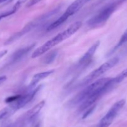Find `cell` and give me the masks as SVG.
I'll return each mask as SVG.
<instances>
[{
	"mask_svg": "<svg viewBox=\"0 0 127 127\" xmlns=\"http://www.w3.org/2000/svg\"><path fill=\"white\" fill-rule=\"evenodd\" d=\"M82 24L83 23L81 21H77V22L73 23L65 31L57 34V35L47 41L44 44L38 47L37 49H36L32 54V58H37V57L44 54L46 52L49 51V50H50L51 48L54 47L55 46L66 40L67 38H69L71 36L74 34L81 28Z\"/></svg>",
	"mask_w": 127,
	"mask_h": 127,
	"instance_id": "1",
	"label": "cell"
},
{
	"mask_svg": "<svg viewBox=\"0 0 127 127\" xmlns=\"http://www.w3.org/2000/svg\"><path fill=\"white\" fill-rule=\"evenodd\" d=\"M127 0H115L103 7L97 14L93 16L87 22V24L92 29L97 28L103 26L110 18L119 6Z\"/></svg>",
	"mask_w": 127,
	"mask_h": 127,
	"instance_id": "2",
	"label": "cell"
},
{
	"mask_svg": "<svg viewBox=\"0 0 127 127\" xmlns=\"http://www.w3.org/2000/svg\"><path fill=\"white\" fill-rule=\"evenodd\" d=\"M110 79H111L110 78H102L92 83L86 88H84L83 91H81L79 94H77L71 100V104L72 105H76L79 104H81L84 100L91 96L92 94L102 89L110 81Z\"/></svg>",
	"mask_w": 127,
	"mask_h": 127,
	"instance_id": "3",
	"label": "cell"
},
{
	"mask_svg": "<svg viewBox=\"0 0 127 127\" xmlns=\"http://www.w3.org/2000/svg\"><path fill=\"white\" fill-rule=\"evenodd\" d=\"M119 59L117 57H114L111 59L109 60L105 63H103L101 66L93 71V72L90 73L88 76H87L81 83V86H86L89 84H91L92 83L94 82V81L96 80L98 78L101 76L102 74L106 73L107 71L111 69L112 67L116 65L117 63L119 62Z\"/></svg>",
	"mask_w": 127,
	"mask_h": 127,
	"instance_id": "4",
	"label": "cell"
},
{
	"mask_svg": "<svg viewBox=\"0 0 127 127\" xmlns=\"http://www.w3.org/2000/svg\"><path fill=\"white\" fill-rule=\"evenodd\" d=\"M125 100L122 99L117 102L110 107L106 115L100 120L98 127H109L125 104Z\"/></svg>",
	"mask_w": 127,
	"mask_h": 127,
	"instance_id": "5",
	"label": "cell"
},
{
	"mask_svg": "<svg viewBox=\"0 0 127 127\" xmlns=\"http://www.w3.org/2000/svg\"><path fill=\"white\" fill-rule=\"evenodd\" d=\"M100 45V41H97L94 43L86 52L83 55V57L80 58L78 62V64L81 67H85L89 64L92 60L93 56L95 54V52L97 50L98 47Z\"/></svg>",
	"mask_w": 127,
	"mask_h": 127,
	"instance_id": "6",
	"label": "cell"
},
{
	"mask_svg": "<svg viewBox=\"0 0 127 127\" xmlns=\"http://www.w3.org/2000/svg\"><path fill=\"white\" fill-rule=\"evenodd\" d=\"M45 104V100H42V101L40 102L38 104H37V105H35L33 107H32V109H30L29 110H28L27 112L25 113L24 115L22 117L20 118V119L22 120V121L23 122L24 124L32 121L33 119V118L35 117L36 115L38 114H39V112L41 111L42 108L44 107Z\"/></svg>",
	"mask_w": 127,
	"mask_h": 127,
	"instance_id": "7",
	"label": "cell"
},
{
	"mask_svg": "<svg viewBox=\"0 0 127 127\" xmlns=\"http://www.w3.org/2000/svg\"><path fill=\"white\" fill-rule=\"evenodd\" d=\"M35 46V45L34 43H33V44L31 45H29L27 46V47H24V48H20V49L16 51L11 55L9 61L10 64H14V63H16V62H18L19 61L21 60L30 51H31L32 49H33L34 48Z\"/></svg>",
	"mask_w": 127,
	"mask_h": 127,
	"instance_id": "8",
	"label": "cell"
},
{
	"mask_svg": "<svg viewBox=\"0 0 127 127\" xmlns=\"http://www.w3.org/2000/svg\"><path fill=\"white\" fill-rule=\"evenodd\" d=\"M53 72H54V70H50L47 71L42 72V73H37V74H35L33 76V78H32L31 83H30L29 88H31V89H33V88H35V86L36 84H37V83H39L40 81H41L43 80V79H45V78H47L48 76H49L51 75Z\"/></svg>",
	"mask_w": 127,
	"mask_h": 127,
	"instance_id": "9",
	"label": "cell"
},
{
	"mask_svg": "<svg viewBox=\"0 0 127 127\" xmlns=\"http://www.w3.org/2000/svg\"><path fill=\"white\" fill-rule=\"evenodd\" d=\"M70 16L66 13V12H64L63 14H62L60 17L58 19H57L55 21H54L53 22H52V24L49 25L47 27V31H51V30H53L54 29L57 28L58 26H60V25H62L63 22H65L67 19H68Z\"/></svg>",
	"mask_w": 127,
	"mask_h": 127,
	"instance_id": "10",
	"label": "cell"
},
{
	"mask_svg": "<svg viewBox=\"0 0 127 127\" xmlns=\"http://www.w3.org/2000/svg\"><path fill=\"white\" fill-rule=\"evenodd\" d=\"M16 111L17 110L14 108L9 105L7 107L0 110V120L9 117L14 114Z\"/></svg>",
	"mask_w": 127,
	"mask_h": 127,
	"instance_id": "11",
	"label": "cell"
},
{
	"mask_svg": "<svg viewBox=\"0 0 127 127\" xmlns=\"http://www.w3.org/2000/svg\"><path fill=\"white\" fill-rule=\"evenodd\" d=\"M57 55V50H53L48 53V54L46 55L45 57L44 60H43V62L46 64H50L52 63V62L55 60L56 57Z\"/></svg>",
	"mask_w": 127,
	"mask_h": 127,
	"instance_id": "12",
	"label": "cell"
},
{
	"mask_svg": "<svg viewBox=\"0 0 127 127\" xmlns=\"http://www.w3.org/2000/svg\"><path fill=\"white\" fill-rule=\"evenodd\" d=\"M127 78V68L124 69V71L121 72L119 74H118L115 78H114V81H115V83L117 84H119L121 83L122 81L124 80L125 78Z\"/></svg>",
	"mask_w": 127,
	"mask_h": 127,
	"instance_id": "13",
	"label": "cell"
},
{
	"mask_svg": "<svg viewBox=\"0 0 127 127\" xmlns=\"http://www.w3.org/2000/svg\"><path fill=\"white\" fill-rule=\"evenodd\" d=\"M127 29L126 31H125V32L124 33V34L122 35L120 40L119 41V42H118V43L117 44V45L115 46V47L114 48V50H117L118 48H119L120 47H121L122 45H123L124 44H125V43H127Z\"/></svg>",
	"mask_w": 127,
	"mask_h": 127,
	"instance_id": "14",
	"label": "cell"
},
{
	"mask_svg": "<svg viewBox=\"0 0 127 127\" xmlns=\"http://www.w3.org/2000/svg\"><path fill=\"white\" fill-rule=\"evenodd\" d=\"M16 12V10H15L14 8H12L11 9L9 10V11L2 12V13L0 14V21H1L2 18H4V17H7V16L13 14H14Z\"/></svg>",
	"mask_w": 127,
	"mask_h": 127,
	"instance_id": "15",
	"label": "cell"
},
{
	"mask_svg": "<svg viewBox=\"0 0 127 127\" xmlns=\"http://www.w3.org/2000/svg\"><path fill=\"white\" fill-rule=\"evenodd\" d=\"M27 1V0H18L14 4V6H13V8L16 9V11H17L22 6V4H24Z\"/></svg>",
	"mask_w": 127,
	"mask_h": 127,
	"instance_id": "16",
	"label": "cell"
},
{
	"mask_svg": "<svg viewBox=\"0 0 127 127\" xmlns=\"http://www.w3.org/2000/svg\"><path fill=\"white\" fill-rule=\"evenodd\" d=\"M95 107V105H93V106H92L91 107H90V108H89L88 109H87L86 111V112L84 113V115H83V119H86V118L88 117L91 114H92V112H93V110H94Z\"/></svg>",
	"mask_w": 127,
	"mask_h": 127,
	"instance_id": "17",
	"label": "cell"
},
{
	"mask_svg": "<svg viewBox=\"0 0 127 127\" xmlns=\"http://www.w3.org/2000/svg\"><path fill=\"white\" fill-rule=\"evenodd\" d=\"M41 1H42V0H31L27 4V7H31V6H34L36 4L40 2Z\"/></svg>",
	"mask_w": 127,
	"mask_h": 127,
	"instance_id": "18",
	"label": "cell"
},
{
	"mask_svg": "<svg viewBox=\"0 0 127 127\" xmlns=\"http://www.w3.org/2000/svg\"><path fill=\"white\" fill-rule=\"evenodd\" d=\"M6 79H7V77L6 76H0V85L2 84L4 82L6 81Z\"/></svg>",
	"mask_w": 127,
	"mask_h": 127,
	"instance_id": "19",
	"label": "cell"
},
{
	"mask_svg": "<svg viewBox=\"0 0 127 127\" xmlns=\"http://www.w3.org/2000/svg\"><path fill=\"white\" fill-rule=\"evenodd\" d=\"M3 127H18V125H17L16 122H15L11 123V124H8V125H6V126H4Z\"/></svg>",
	"mask_w": 127,
	"mask_h": 127,
	"instance_id": "20",
	"label": "cell"
},
{
	"mask_svg": "<svg viewBox=\"0 0 127 127\" xmlns=\"http://www.w3.org/2000/svg\"><path fill=\"white\" fill-rule=\"evenodd\" d=\"M7 53V50H4L0 51V59H1L2 57H3Z\"/></svg>",
	"mask_w": 127,
	"mask_h": 127,
	"instance_id": "21",
	"label": "cell"
},
{
	"mask_svg": "<svg viewBox=\"0 0 127 127\" xmlns=\"http://www.w3.org/2000/svg\"><path fill=\"white\" fill-rule=\"evenodd\" d=\"M83 1H84V3H85V4H86L87 2H89V1H91V0H83Z\"/></svg>",
	"mask_w": 127,
	"mask_h": 127,
	"instance_id": "22",
	"label": "cell"
},
{
	"mask_svg": "<svg viewBox=\"0 0 127 127\" xmlns=\"http://www.w3.org/2000/svg\"><path fill=\"white\" fill-rule=\"evenodd\" d=\"M6 1H7V0H0V4H1V3H3V2H6Z\"/></svg>",
	"mask_w": 127,
	"mask_h": 127,
	"instance_id": "23",
	"label": "cell"
},
{
	"mask_svg": "<svg viewBox=\"0 0 127 127\" xmlns=\"http://www.w3.org/2000/svg\"><path fill=\"white\" fill-rule=\"evenodd\" d=\"M34 127H40V124L39 123H38V124H37V125H35Z\"/></svg>",
	"mask_w": 127,
	"mask_h": 127,
	"instance_id": "24",
	"label": "cell"
}]
</instances>
